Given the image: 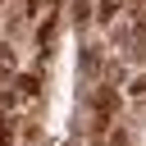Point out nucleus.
Masks as SVG:
<instances>
[{
  "label": "nucleus",
  "mask_w": 146,
  "mask_h": 146,
  "mask_svg": "<svg viewBox=\"0 0 146 146\" xmlns=\"http://www.w3.org/2000/svg\"><path fill=\"white\" fill-rule=\"evenodd\" d=\"M114 110H119V96H114L110 87H100V91H96V114H105V119H110Z\"/></svg>",
  "instance_id": "f257e3e1"
},
{
  "label": "nucleus",
  "mask_w": 146,
  "mask_h": 146,
  "mask_svg": "<svg viewBox=\"0 0 146 146\" xmlns=\"http://www.w3.org/2000/svg\"><path fill=\"white\" fill-rule=\"evenodd\" d=\"M14 87H18V96H36V78H27V73H23Z\"/></svg>",
  "instance_id": "f03ea898"
},
{
  "label": "nucleus",
  "mask_w": 146,
  "mask_h": 146,
  "mask_svg": "<svg viewBox=\"0 0 146 146\" xmlns=\"http://www.w3.org/2000/svg\"><path fill=\"white\" fill-rule=\"evenodd\" d=\"M0 146H9V128H0Z\"/></svg>",
  "instance_id": "20e7f679"
},
{
  "label": "nucleus",
  "mask_w": 146,
  "mask_h": 146,
  "mask_svg": "<svg viewBox=\"0 0 146 146\" xmlns=\"http://www.w3.org/2000/svg\"><path fill=\"white\" fill-rule=\"evenodd\" d=\"M119 9H123V0H100V18H114Z\"/></svg>",
  "instance_id": "7ed1b4c3"
}]
</instances>
